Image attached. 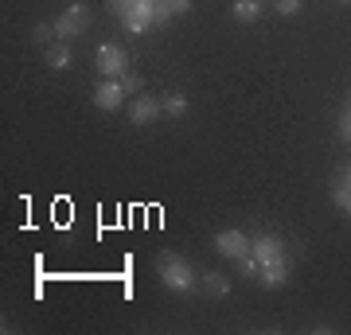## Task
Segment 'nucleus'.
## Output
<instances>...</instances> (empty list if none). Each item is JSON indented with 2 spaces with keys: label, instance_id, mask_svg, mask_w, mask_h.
<instances>
[{
  "label": "nucleus",
  "instance_id": "nucleus-1",
  "mask_svg": "<svg viewBox=\"0 0 351 335\" xmlns=\"http://www.w3.org/2000/svg\"><path fill=\"white\" fill-rule=\"evenodd\" d=\"M156 273H160L164 288H172V293H191V288L199 285V281H195V269H191L188 258H180V253H160V258H156Z\"/></svg>",
  "mask_w": 351,
  "mask_h": 335
},
{
  "label": "nucleus",
  "instance_id": "nucleus-2",
  "mask_svg": "<svg viewBox=\"0 0 351 335\" xmlns=\"http://www.w3.org/2000/svg\"><path fill=\"white\" fill-rule=\"evenodd\" d=\"M86 27H90V8L86 4H66L63 12H59V20H55V36L75 39V36H82Z\"/></svg>",
  "mask_w": 351,
  "mask_h": 335
},
{
  "label": "nucleus",
  "instance_id": "nucleus-3",
  "mask_svg": "<svg viewBox=\"0 0 351 335\" xmlns=\"http://www.w3.org/2000/svg\"><path fill=\"white\" fill-rule=\"evenodd\" d=\"M94 59H98L101 78H121L129 71V55H125L121 43H101V47L94 51Z\"/></svg>",
  "mask_w": 351,
  "mask_h": 335
},
{
  "label": "nucleus",
  "instance_id": "nucleus-4",
  "mask_svg": "<svg viewBox=\"0 0 351 335\" xmlns=\"http://www.w3.org/2000/svg\"><path fill=\"white\" fill-rule=\"evenodd\" d=\"M250 242L254 238H246L242 230H219V234H215V249H219L223 258H230V261L246 258V253H250Z\"/></svg>",
  "mask_w": 351,
  "mask_h": 335
},
{
  "label": "nucleus",
  "instance_id": "nucleus-5",
  "mask_svg": "<svg viewBox=\"0 0 351 335\" xmlns=\"http://www.w3.org/2000/svg\"><path fill=\"white\" fill-rule=\"evenodd\" d=\"M121 101H125V86H121V78H101V86L94 90V106L106 113L121 110Z\"/></svg>",
  "mask_w": 351,
  "mask_h": 335
},
{
  "label": "nucleus",
  "instance_id": "nucleus-6",
  "mask_svg": "<svg viewBox=\"0 0 351 335\" xmlns=\"http://www.w3.org/2000/svg\"><path fill=\"white\" fill-rule=\"evenodd\" d=\"M152 8H156V0H133V4H129V12L121 16V24H125L129 36H141V32L152 24Z\"/></svg>",
  "mask_w": 351,
  "mask_h": 335
},
{
  "label": "nucleus",
  "instance_id": "nucleus-7",
  "mask_svg": "<svg viewBox=\"0 0 351 335\" xmlns=\"http://www.w3.org/2000/svg\"><path fill=\"white\" fill-rule=\"evenodd\" d=\"M164 113V106H160V98H149V94H137L133 98V106H129V121L133 125H152L156 117Z\"/></svg>",
  "mask_w": 351,
  "mask_h": 335
},
{
  "label": "nucleus",
  "instance_id": "nucleus-8",
  "mask_svg": "<svg viewBox=\"0 0 351 335\" xmlns=\"http://www.w3.org/2000/svg\"><path fill=\"white\" fill-rule=\"evenodd\" d=\"M250 253L265 265V261H274V258H285V242H281L277 234H258L250 242Z\"/></svg>",
  "mask_w": 351,
  "mask_h": 335
},
{
  "label": "nucleus",
  "instance_id": "nucleus-9",
  "mask_svg": "<svg viewBox=\"0 0 351 335\" xmlns=\"http://www.w3.org/2000/svg\"><path fill=\"white\" fill-rule=\"evenodd\" d=\"M258 281H262L265 288H281L289 281V258H274L262 265V273H258Z\"/></svg>",
  "mask_w": 351,
  "mask_h": 335
},
{
  "label": "nucleus",
  "instance_id": "nucleus-10",
  "mask_svg": "<svg viewBox=\"0 0 351 335\" xmlns=\"http://www.w3.org/2000/svg\"><path fill=\"white\" fill-rule=\"evenodd\" d=\"M332 203H336L339 211L351 219V175H348V172L336 175V187H332Z\"/></svg>",
  "mask_w": 351,
  "mask_h": 335
},
{
  "label": "nucleus",
  "instance_id": "nucleus-11",
  "mask_svg": "<svg viewBox=\"0 0 351 335\" xmlns=\"http://www.w3.org/2000/svg\"><path fill=\"white\" fill-rule=\"evenodd\" d=\"M234 20L239 24H258L262 20V0H234Z\"/></svg>",
  "mask_w": 351,
  "mask_h": 335
},
{
  "label": "nucleus",
  "instance_id": "nucleus-12",
  "mask_svg": "<svg viewBox=\"0 0 351 335\" xmlns=\"http://www.w3.org/2000/svg\"><path fill=\"white\" fill-rule=\"evenodd\" d=\"M199 288H203V293H207V297H215V300H223L226 293H230V281H226L223 273H203Z\"/></svg>",
  "mask_w": 351,
  "mask_h": 335
},
{
  "label": "nucleus",
  "instance_id": "nucleus-13",
  "mask_svg": "<svg viewBox=\"0 0 351 335\" xmlns=\"http://www.w3.org/2000/svg\"><path fill=\"white\" fill-rule=\"evenodd\" d=\"M47 66L51 71H66V66H71V47H66V43L47 47Z\"/></svg>",
  "mask_w": 351,
  "mask_h": 335
},
{
  "label": "nucleus",
  "instance_id": "nucleus-14",
  "mask_svg": "<svg viewBox=\"0 0 351 335\" xmlns=\"http://www.w3.org/2000/svg\"><path fill=\"white\" fill-rule=\"evenodd\" d=\"M160 106H164V113H168V117H184V113H188V98H184V94H168Z\"/></svg>",
  "mask_w": 351,
  "mask_h": 335
},
{
  "label": "nucleus",
  "instance_id": "nucleus-15",
  "mask_svg": "<svg viewBox=\"0 0 351 335\" xmlns=\"http://www.w3.org/2000/svg\"><path fill=\"white\" fill-rule=\"evenodd\" d=\"M234 265H239V273H242V277H258V273H262V261L254 258V253H246V258H239Z\"/></svg>",
  "mask_w": 351,
  "mask_h": 335
},
{
  "label": "nucleus",
  "instance_id": "nucleus-16",
  "mask_svg": "<svg viewBox=\"0 0 351 335\" xmlns=\"http://www.w3.org/2000/svg\"><path fill=\"white\" fill-rule=\"evenodd\" d=\"M172 4H168V0H156V8H152V24H168V20H172Z\"/></svg>",
  "mask_w": 351,
  "mask_h": 335
},
{
  "label": "nucleus",
  "instance_id": "nucleus-17",
  "mask_svg": "<svg viewBox=\"0 0 351 335\" xmlns=\"http://www.w3.org/2000/svg\"><path fill=\"white\" fill-rule=\"evenodd\" d=\"M51 36H55V24H36V32H32V43H51Z\"/></svg>",
  "mask_w": 351,
  "mask_h": 335
},
{
  "label": "nucleus",
  "instance_id": "nucleus-18",
  "mask_svg": "<svg viewBox=\"0 0 351 335\" xmlns=\"http://www.w3.org/2000/svg\"><path fill=\"white\" fill-rule=\"evenodd\" d=\"M121 86H125V94H141V75L125 71V75H121Z\"/></svg>",
  "mask_w": 351,
  "mask_h": 335
},
{
  "label": "nucleus",
  "instance_id": "nucleus-19",
  "mask_svg": "<svg viewBox=\"0 0 351 335\" xmlns=\"http://www.w3.org/2000/svg\"><path fill=\"white\" fill-rule=\"evenodd\" d=\"M339 140H351V106L339 113Z\"/></svg>",
  "mask_w": 351,
  "mask_h": 335
},
{
  "label": "nucleus",
  "instance_id": "nucleus-20",
  "mask_svg": "<svg viewBox=\"0 0 351 335\" xmlns=\"http://www.w3.org/2000/svg\"><path fill=\"white\" fill-rule=\"evenodd\" d=\"M277 12L281 16H297L301 12V0H277Z\"/></svg>",
  "mask_w": 351,
  "mask_h": 335
},
{
  "label": "nucleus",
  "instance_id": "nucleus-21",
  "mask_svg": "<svg viewBox=\"0 0 351 335\" xmlns=\"http://www.w3.org/2000/svg\"><path fill=\"white\" fill-rule=\"evenodd\" d=\"M129 4H133V0H106V8H110L113 16H125V12H129Z\"/></svg>",
  "mask_w": 351,
  "mask_h": 335
},
{
  "label": "nucleus",
  "instance_id": "nucleus-22",
  "mask_svg": "<svg viewBox=\"0 0 351 335\" xmlns=\"http://www.w3.org/2000/svg\"><path fill=\"white\" fill-rule=\"evenodd\" d=\"M168 4H172V12H176V16H184V12L191 8V0H168Z\"/></svg>",
  "mask_w": 351,
  "mask_h": 335
},
{
  "label": "nucleus",
  "instance_id": "nucleus-23",
  "mask_svg": "<svg viewBox=\"0 0 351 335\" xmlns=\"http://www.w3.org/2000/svg\"><path fill=\"white\" fill-rule=\"evenodd\" d=\"M339 4H351V0H339Z\"/></svg>",
  "mask_w": 351,
  "mask_h": 335
},
{
  "label": "nucleus",
  "instance_id": "nucleus-24",
  "mask_svg": "<svg viewBox=\"0 0 351 335\" xmlns=\"http://www.w3.org/2000/svg\"><path fill=\"white\" fill-rule=\"evenodd\" d=\"M348 175H351V168H348Z\"/></svg>",
  "mask_w": 351,
  "mask_h": 335
}]
</instances>
